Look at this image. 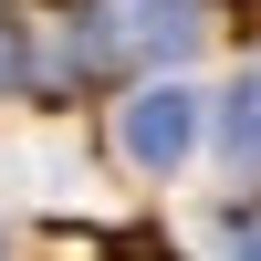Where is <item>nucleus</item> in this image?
Instances as JSON below:
<instances>
[{"instance_id":"obj_1","label":"nucleus","mask_w":261,"mask_h":261,"mask_svg":"<svg viewBox=\"0 0 261 261\" xmlns=\"http://www.w3.org/2000/svg\"><path fill=\"white\" fill-rule=\"evenodd\" d=\"M199 21L178 0H94L84 11V63H178Z\"/></svg>"},{"instance_id":"obj_2","label":"nucleus","mask_w":261,"mask_h":261,"mask_svg":"<svg viewBox=\"0 0 261 261\" xmlns=\"http://www.w3.org/2000/svg\"><path fill=\"white\" fill-rule=\"evenodd\" d=\"M115 136H125V157H136V167H178L188 136H199V105H188L178 84H146V94L115 115Z\"/></svg>"},{"instance_id":"obj_3","label":"nucleus","mask_w":261,"mask_h":261,"mask_svg":"<svg viewBox=\"0 0 261 261\" xmlns=\"http://www.w3.org/2000/svg\"><path fill=\"white\" fill-rule=\"evenodd\" d=\"M230 157L261 167V84H241V94H230Z\"/></svg>"},{"instance_id":"obj_4","label":"nucleus","mask_w":261,"mask_h":261,"mask_svg":"<svg viewBox=\"0 0 261 261\" xmlns=\"http://www.w3.org/2000/svg\"><path fill=\"white\" fill-rule=\"evenodd\" d=\"M21 73V42H11V21H0V84H11Z\"/></svg>"},{"instance_id":"obj_5","label":"nucleus","mask_w":261,"mask_h":261,"mask_svg":"<svg viewBox=\"0 0 261 261\" xmlns=\"http://www.w3.org/2000/svg\"><path fill=\"white\" fill-rule=\"evenodd\" d=\"M241 241H251V251H261V220H251V230H241Z\"/></svg>"}]
</instances>
